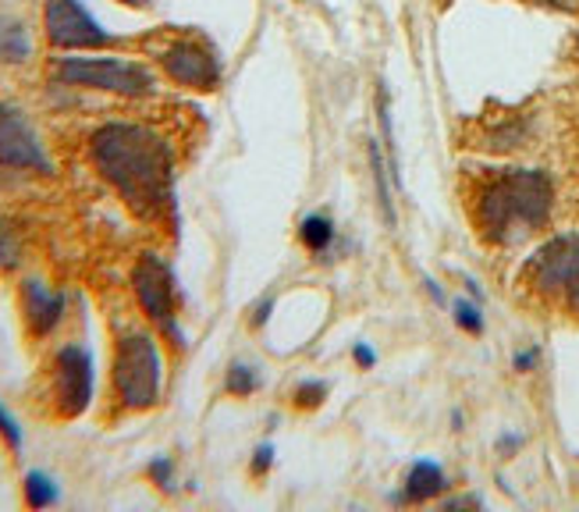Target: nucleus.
Listing matches in <instances>:
<instances>
[{"mask_svg":"<svg viewBox=\"0 0 579 512\" xmlns=\"http://www.w3.org/2000/svg\"><path fill=\"white\" fill-rule=\"evenodd\" d=\"M93 161L100 175L125 196L136 214L157 217L175 203V164L164 139L146 125L111 121L97 128Z\"/></svg>","mask_w":579,"mask_h":512,"instance_id":"nucleus-1","label":"nucleus"},{"mask_svg":"<svg viewBox=\"0 0 579 512\" xmlns=\"http://www.w3.org/2000/svg\"><path fill=\"white\" fill-rule=\"evenodd\" d=\"M370 164H373V182H377L384 221L395 225V203H391V189H388V168H384V157H381V146L377 143H370Z\"/></svg>","mask_w":579,"mask_h":512,"instance_id":"nucleus-15","label":"nucleus"},{"mask_svg":"<svg viewBox=\"0 0 579 512\" xmlns=\"http://www.w3.org/2000/svg\"><path fill=\"white\" fill-rule=\"evenodd\" d=\"M555 189L544 171H498L476 192V225L491 242H516L548 225Z\"/></svg>","mask_w":579,"mask_h":512,"instance_id":"nucleus-2","label":"nucleus"},{"mask_svg":"<svg viewBox=\"0 0 579 512\" xmlns=\"http://www.w3.org/2000/svg\"><path fill=\"white\" fill-rule=\"evenodd\" d=\"M22 306H25V317H29L33 335H50L64 317V296L61 292H50L36 278L22 285Z\"/></svg>","mask_w":579,"mask_h":512,"instance_id":"nucleus-11","label":"nucleus"},{"mask_svg":"<svg viewBox=\"0 0 579 512\" xmlns=\"http://www.w3.org/2000/svg\"><path fill=\"white\" fill-rule=\"evenodd\" d=\"M537 360H540V353H537V349H523V353H516V360H512V367H516L519 374H530V370L537 367Z\"/></svg>","mask_w":579,"mask_h":512,"instance_id":"nucleus-24","label":"nucleus"},{"mask_svg":"<svg viewBox=\"0 0 579 512\" xmlns=\"http://www.w3.org/2000/svg\"><path fill=\"white\" fill-rule=\"evenodd\" d=\"M54 395L61 417H82L93 402V353L86 345H64L57 353Z\"/></svg>","mask_w":579,"mask_h":512,"instance_id":"nucleus-8","label":"nucleus"},{"mask_svg":"<svg viewBox=\"0 0 579 512\" xmlns=\"http://www.w3.org/2000/svg\"><path fill=\"white\" fill-rule=\"evenodd\" d=\"M224 388H228L231 395H253L256 388H260V377H256V370L246 367V363H231Z\"/></svg>","mask_w":579,"mask_h":512,"instance_id":"nucleus-17","label":"nucleus"},{"mask_svg":"<svg viewBox=\"0 0 579 512\" xmlns=\"http://www.w3.org/2000/svg\"><path fill=\"white\" fill-rule=\"evenodd\" d=\"M57 502V484L47 477L43 470L25 473V505L29 509H47Z\"/></svg>","mask_w":579,"mask_h":512,"instance_id":"nucleus-14","label":"nucleus"},{"mask_svg":"<svg viewBox=\"0 0 579 512\" xmlns=\"http://www.w3.org/2000/svg\"><path fill=\"white\" fill-rule=\"evenodd\" d=\"M327 395V384L324 381H303L299 388H295V402L299 406H320Z\"/></svg>","mask_w":579,"mask_h":512,"instance_id":"nucleus-19","label":"nucleus"},{"mask_svg":"<svg viewBox=\"0 0 579 512\" xmlns=\"http://www.w3.org/2000/svg\"><path fill=\"white\" fill-rule=\"evenodd\" d=\"M118 4H125V8H150L153 0H118Z\"/></svg>","mask_w":579,"mask_h":512,"instance_id":"nucleus-27","label":"nucleus"},{"mask_svg":"<svg viewBox=\"0 0 579 512\" xmlns=\"http://www.w3.org/2000/svg\"><path fill=\"white\" fill-rule=\"evenodd\" d=\"M29 33H25V25L18 18H8L0 15V61L4 64H22L29 57Z\"/></svg>","mask_w":579,"mask_h":512,"instance_id":"nucleus-13","label":"nucleus"},{"mask_svg":"<svg viewBox=\"0 0 579 512\" xmlns=\"http://www.w3.org/2000/svg\"><path fill=\"white\" fill-rule=\"evenodd\" d=\"M150 477L157 481L164 491H171L175 488V484H171V459H167V456L153 459V463H150Z\"/></svg>","mask_w":579,"mask_h":512,"instance_id":"nucleus-22","label":"nucleus"},{"mask_svg":"<svg viewBox=\"0 0 579 512\" xmlns=\"http://www.w3.org/2000/svg\"><path fill=\"white\" fill-rule=\"evenodd\" d=\"M0 434H4V441L15 448V452H22V427L15 424V417H11L4 406H0Z\"/></svg>","mask_w":579,"mask_h":512,"instance_id":"nucleus-21","label":"nucleus"},{"mask_svg":"<svg viewBox=\"0 0 579 512\" xmlns=\"http://www.w3.org/2000/svg\"><path fill=\"white\" fill-rule=\"evenodd\" d=\"M164 72L171 75L178 86L189 89H214L221 82V61L214 57V50L192 43V40H178L160 54Z\"/></svg>","mask_w":579,"mask_h":512,"instance_id":"nucleus-10","label":"nucleus"},{"mask_svg":"<svg viewBox=\"0 0 579 512\" xmlns=\"http://www.w3.org/2000/svg\"><path fill=\"white\" fill-rule=\"evenodd\" d=\"M299 235H303V242L310 249H324L327 242L334 239V225L327 221L324 214H310V217H303V225H299Z\"/></svg>","mask_w":579,"mask_h":512,"instance_id":"nucleus-16","label":"nucleus"},{"mask_svg":"<svg viewBox=\"0 0 579 512\" xmlns=\"http://www.w3.org/2000/svg\"><path fill=\"white\" fill-rule=\"evenodd\" d=\"M54 79L61 86L107 89V93H121V97H146L157 86L143 64L118 61V57H61L54 64Z\"/></svg>","mask_w":579,"mask_h":512,"instance_id":"nucleus-4","label":"nucleus"},{"mask_svg":"<svg viewBox=\"0 0 579 512\" xmlns=\"http://www.w3.org/2000/svg\"><path fill=\"white\" fill-rule=\"evenodd\" d=\"M455 324L462 331H469V335H484V313H480V306L469 303V299H455Z\"/></svg>","mask_w":579,"mask_h":512,"instance_id":"nucleus-18","label":"nucleus"},{"mask_svg":"<svg viewBox=\"0 0 579 512\" xmlns=\"http://www.w3.org/2000/svg\"><path fill=\"white\" fill-rule=\"evenodd\" d=\"M132 289L136 299L143 306V313L160 328V335H167L175 345H185V335L178 331L175 320V306H178V292H175V274L157 253H143L132 271Z\"/></svg>","mask_w":579,"mask_h":512,"instance_id":"nucleus-5","label":"nucleus"},{"mask_svg":"<svg viewBox=\"0 0 579 512\" xmlns=\"http://www.w3.org/2000/svg\"><path fill=\"white\" fill-rule=\"evenodd\" d=\"M526 285L540 296H572L579 289V232L551 239L526 264Z\"/></svg>","mask_w":579,"mask_h":512,"instance_id":"nucleus-6","label":"nucleus"},{"mask_svg":"<svg viewBox=\"0 0 579 512\" xmlns=\"http://www.w3.org/2000/svg\"><path fill=\"white\" fill-rule=\"evenodd\" d=\"M0 168H18V171H50V161L40 146V136L29 125V118L11 107L0 104Z\"/></svg>","mask_w":579,"mask_h":512,"instance_id":"nucleus-9","label":"nucleus"},{"mask_svg":"<svg viewBox=\"0 0 579 512\" xmlns=\"http://www.w3.org/2000/svg\"><path fill=\"white\" fill-rule=\"evenodd\" d=\"M352 360H356L359 367H363V370H370L373 363H377V353H373L366 342H359L356 349H352Z\"/></svg>","mask_w":579,"mask_h":512,"instance_id":"nucleus-25","label":"nucleus"},{"mask_svg":"<svg viewBox=\"0 0 579 512\" xmlns=\"http://www.w3.org/2000/svg\"><path fill=\"white\" fill-rule=\"evenodd\" d=\"M526 4H551V8H565V0H526Z\"/></svg>","mask_w":579,"mask_h":512,"instance_id":"nucleus-28","label":"nucleus"},{"mask_svg":"<svg viewBox=\"0 0 579 512\" xmlns=\"http://www.w3.org/2000/svg\"><path fill=\"white\" fill-rule=\"evenodd\" d=\"M43 25L50 47L57 50H104L118 43L82 0H47Z\"/></svg>","mask_w":579,"mask_h":512,"instance_id":"nucleus-7","label":"nucleus"},{"mask_svg":"<svg viewBox=\"0 0 579 512\" xmlns=\"http://www.w3.org/2000/svg\"><path fill=\"white\" fill-rule=\"evenodd\" d=\"M160 349L150 335H125L114 349V392L128 409H150L160 399Z\"/></svg>","mask_w":579,"mask_h":512,"instance_id":"nucleus-3","label":"nucleus"},{"mask_svg":"<svg viewBox=\"0 0 579 512\" xmlns=\"http://www.w3.org/2000/svg\"><path fill=\"white\" fill-rule=\"evenodd\" d=\"M445 488H448L445 470L437 463H430V459H420V463L409 470L402 498H406V502H430V498H437Z\"/></svg>","mask_w":579,"mask_h":512,"instance_id":"nucleus-12","label":"nucleus"},{"mask_svg":"<svg viewBox=\"0 0 579 512\" xmlns=\"http://www.w3.org/2000/svg\"><path fill=\"white\" fill-rule=\"evenodd\" d=\"M270 463H274V445H260L253 456V473H267Z\"/></svg>","mask_w":579,"mask_h":512,"instance_id":"nucleus-23","label":"nucleus"},{"mask_svg":"<svg viewBox=\"0 0 579 512\" xmlns=\"http://www.w3.org/2000/svg\"><path fill=\"white\" fill-rule=\"evenodd\" d=\"M270 310H274V299H263L260 306H256V317H253V324H256V328H260V324H267Z\"/></svg>","mask_w":579,"mask_h":512,"instance_id":"nucleus-26","label":"nucleus"},{"mask_svg":"<svg viewBox=\"0 0 579 512\" xmlns=\"http://www.w3.org/2000/svg\"><path fill=\"white\" fill-rule=\"evenodd\" d=\"M18 264V239L8 225H0V267H15Z\"/></svg>","mask_w":579,"mask_h":512,"instance_id":"nucleus-20","label":"nucleus"}]
</instances>
